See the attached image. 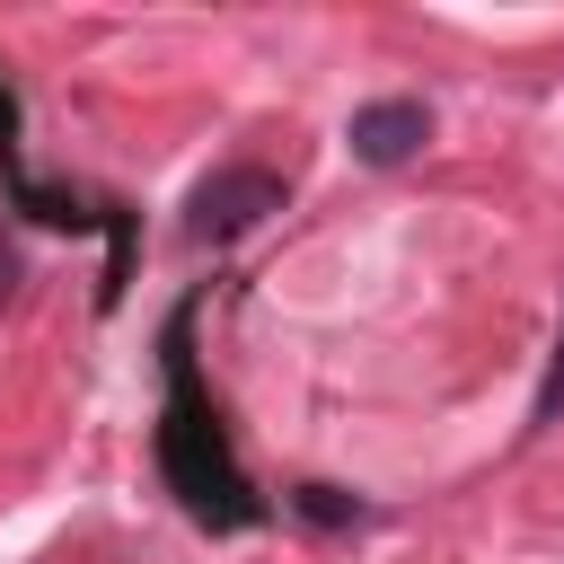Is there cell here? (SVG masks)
<instances>
[{
  "label": "cell",
  "instance_id": "cell-2",
  "mask_svg": "<svg viewBox=\"0 0 564 564\" xmlns=\"http://www.w3.org/2000/svg\"><path fill=\"white\" fill-rule=\"evenodd\" d=\"M264 212H282V176L256 167V159H229V167H212L185 194V238L194 247H220V238H247Z\"/></svg>",
  "mask_w": 564,
  "mask_h": 564
},
{
  "label": "cell",
  "instance_id": "cell-1",
  "mask_svg": "<svg viewBox=\"0 0 564 564\" xmlns=\"http://www.w3.org/2000/svg\"><path fill=\"white\" fill-rule=\"evenodd\" d=\"M194 317H203V291H185L167 308V326H159V370H167V397H159V476L185 502V520H203V529H256L264 494L247 485V467H238V449L220 432L212 379L194 361Z\"/></svg>",
  "mask_w": 564,
  "mask_h": 564
},
{
  "label": "cell",
  "instance_id": "cell-3",
  "mask_svg": "<svg viewBox=\"0 0 564 564\" xmlns=\"http://www.w3.org/2000/svg\"><path fill=\"white\" fill-rule=\"evenodd\" d=\"M352 159H370V167H405L423 141H432V115H423V97H379V106H361L352 115Z\"/></svg>",
  "mask_w": 564,
  "mask_h": 564
},
{
  "label": "cell",
  "instance_id": "cell-4",
  "mask_svg": "<svg viewBox=\"0 0 564 564\" xmlns=\"http://www.w3.org/2000/svg\"><path fill=\"white\" fill-rule=\"evenodd\" d=\"M291 511H300V520H317V529L361 520V502H352V494H335V485H300V494H291Z\"/></svg>",
  "mask_w": 564,
  "mask_h": 564
},
{
  "label": "cell",
  "instance_id": "cell-5",
  "mask_svg": "<svg viewBox=\"0 0 564 564\" xmlns=\"http://www.w3.org/2000/svg\"><path fill=\"white\" fill-rule=\"evenodd\" d=\"M564 414V326H555V352H546V379H538V405H529V432H546Z\"/></svg>",
  "mask_w": 564,
  "mask_h": 564
},
{
  "label": "cell",
  "instance_id": "cell-6",
  "mask_svg": "<svg viewBox=\"0 0 564 564\" xmlns=\"http://www.w3.org/2000/svg\"><path fill=\"white\" fill-rule=\"evenodd\" d=\"M0 176H18V97L0 79Z\"/></svg>",
  "mask_w": 564,
  "mask_h": 564
}]
</instances>
